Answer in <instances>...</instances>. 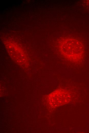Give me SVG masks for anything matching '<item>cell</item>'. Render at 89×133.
Returning <instances> with one entry per match:
<instances>
[{"label":"cell","mask_w":89,"mask_h":133,"mask_svg":"<svg viewBox=\"0 0 89 133\" xmlns=\"http://www.w3.org/2000/svg\"><path fill=\"white\" fill-rule=\"evenodd\" d=\"M59 45L61 53L67 60L72 62L78 63L82 60L84 49L79 41L68 38L63 39Z\"/></svg>","instance_id":"obj_1"}]
</instances>
